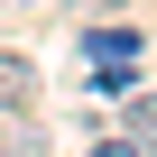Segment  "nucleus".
<instances>
[{"instance_id":"nucleus-5","label":"nucleus","mask_w":157,"mask_h":157,"mask_svg":"<svg viewBox=\"0 0 157 157\" xmlns=\"http://www.w3.org/2000/svg\"><path fill=\"white\" fill-rule=\"evenodd\" d=\"M37 148H46L37 129H10V139H0V157H37Z\"/></svg>"},{"instance_id":"nucleus-6","label":"nucleus","mask_w":157,"mask_h":157,"mask_svg":"<svg viewBox=\"0 0 157 157\" xmlns=\"http://www.w3.org/2000/svg\"><path fill=\"white\" fill-rule=\"evenodd\" d=\"M0 10H28V0H0Z\"/></svg>"},{"instance_id":"nucleus-1","label":"nucleus","mask_w":157,"mask_h":157,"mask_svg":"<svg viewBox=\"0 0 157 157\" xmlns=\"http://www.w3.org/2000/svg\"><path fill=\"white\" fill-rule=\"evenodd\" d=\"M83 65H139V28H83Z\"/></svg>"},{"instance_id":"nucleus-2","label":"nucleus","mask_w":157,"mask_h":157,"mask_svg":"<svg viewBox=\"0 0 157 157\" xmlns=\"http://www.w3.org/2000/svg\"><path fill=\"white\" fill-rule=\"evenodd\" d=\"M37 102V65L28 56H0V111H28Z\"/></svg>"},{"instance_id":"nucleus-4","label":"nucleus","mask_w":157,"mask_h":157,"mask_svg":"<svg viewBox=\"0 0 157 157\" xmlns=\"http://www.w3.org/2000/svg\"><path fill=\"white\" fill-rule=\"evenodd\" d=\"M93 157H157L148 139H93Z\"/></svg>"},{"instance_id":"nucleus-3","label":"nucleus","mask_w":157,"mask_h":157,"mask_svg":"<svg viewBox=\"0 0 157 157\" xmlns=\"http://www.w3.org/2000/svg\"><path fill=\"white\" fill-rule=\"evenodd\" d=\"M129 139H148V148H157V93H129Z\"/></svg>"}]
</instances>
